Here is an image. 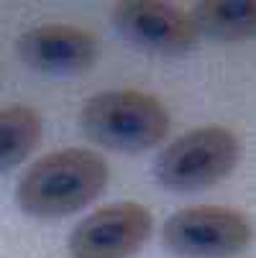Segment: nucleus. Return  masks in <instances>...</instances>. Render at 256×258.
Instances as JSON below:
<instances>
[{
  "label": "nucleus",
  "mask_w": 256,
  "mask_h": 258,
  "mask_svg": "<svg viewBox=\"0 0 256 258\" xmlns=\"http://www.w3.org/2000/svg\"><path fill=\"white\" fill-rule=\"evenodd\" d=\"M111 171L90 149H62L33 161L18 179L16 200L33 217H67L105 189Z\"/></svg>",
  "instance_id": "obj_1"
},
{
  "label": "nucleus",
  "mask_w": 256,
  "mask_h": 258,
  "mask_svg": "<svg viewBox=\"0 0 256 258\" xmlns=\"http://www.w3.org/2000/svg\"><path fill=\"white\" fill-rule=\"evenodd\" d=\"M167 107L141 90H108L92 95L80 110L82 133L111 151L141 154L159 146L169 133Z\"/></svg>",
  "instance_id": "obj_2"
},
{
  "label": "nucleus",
  "mask_w": 256,
  "mask_h": 258,
  "mask_svg": "<svg viewBox=\"0 0 256 258\" xmlns=\"http://www.w3.org/2000/svg\"><path fill=\"white\" fill-rule=\"evenodd\" d=\"M241 159V141L223 125L195 128L157 159V179L174 192H200L223 181Z\"/></svg>",
  "instance_id": "obj_3"
},
{
  "label": "nucleus",
  "mask_w": 256,
  "mask_h": 258,
  "mask_svg": "<svg viewBox=\"0 0 256 258\" xmlns=\"http://www.w3.org/2000/svg\"><path fill=\"white\" fill-rule=\"evenodd\" d=\"M164 245L185 258H223L241 253L251 240L248 220L231 207L197 205L174 212L162 230Z\"/></svg>",
  "instance_id": "obj_4"
},
{
  "label": "nucleus",
  "mask_w": 256,
  "mask_h": 258,
  "mask_svg": "<svg viewBox=\"0 0 256 258\" xmlns=\"http://www.w3.org/2000/svg\"><path fill=\"white\" fill-rule=\"evenodd\" d=\"M154 217L138 202H116L95 210L69 235L75 258H128L151 238Z\"/></svg>",
  "instance_id": "obj_5"
},
{
  "label": "nucleus",
  "mask_w": 256,
  "mask_h": 258,
  "mask_svg": "<svg viewBox=\"0 0 256 258\" xmlns=\"http://www.w3.org/2000/svg\"><path fill=\"white\" fill-rule=\"evenodd\" d=\"M113 23L128 44L151 54H187L197 41L190 13L179 6L159 3V0L118 3L113 8Z\"/></svg>",
  "instance_id": "obj_6"
},
{
  "label": "nucleus",
  "mask_w": 256,
  "mask_h": 258,
  "mask_svg": "<svg viewBox=\"0 0 256 258\" xmlns=\"http://www.w3.org/2000/svg\"><path fill=\"white\" fill-rule=\"evenodd\" d=\"M16 49L26 67L54 77L82 75L95 67L100 54V44L90 31L67 23H44L26 31Z\"/></svg>",
  "instance_id": "obj_7"
},
{
  "label": "nucleus",
  "mask_w": 256,
  "mask_h": 258,
  "mask_svg": "<svg viewBox=\"0 0 256 258\" xmlns=\"http://www.w3.org/2000/svg\"><path fill=\"white\" fill-rule=\"evenodd\" d=\"M44 120L31 105L0 107V174L16 169L41 143Z\"/></svg>",
  "instance_id": "obj_8"
},
{
  "label": "nucleus",
  "mask_w": 256,
  "mask_h": 258,
  "mask_svg": "<svg viewBox=\"0 0 256 258\" xmlns=\"http://www.w3.org/2000/svg\"><path fill=\"white\" fill-rule=\"evenodd\" d=\"M195 31L215 41H246L256 31V6L238 3H200L190 13Z\"/></svg>",
  "instance_id": "obj_9"
}]
</instances>
